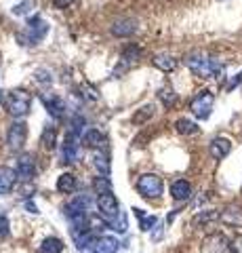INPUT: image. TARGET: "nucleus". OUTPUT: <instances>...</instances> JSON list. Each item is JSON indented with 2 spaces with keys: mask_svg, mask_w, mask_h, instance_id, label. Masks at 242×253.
<instances>
[{
  "mask_svg": "<svg viewBox=\"0 0 242 253\" xmlns=\"http://www.w3.org/2000/svg\"><path fill=\"white\" fill-rule=\"evenodd\" d=\"M97 207L101 211V215L105 217H116L120 213V207H118V201H116L114 192H105V194H97Z\"/></svg>",
  "mask_w": 242,
  "mask_h": 253,
  "instance_id": "12",
  "label": "nucleus"
},
{
  "mask_svg": "<svg viewBox=\"0 0 242 253\" xmlns=\"http://www.w3.org/2000/svg\"><path fill=\"white\" fill-rule=\"evenodd\" d=\"M9 228H11V224H9V217L0 213V239H4V236L9 234Z\"/></svg>",
  "mask_w": 242,
  "mask_h": 253,
  "instance_id": "31",
  "label": "nucleus"
},
{
  "mask_svg": "<svg viewBox=\"0 0 242 253\" xmlns=\"http://www.w3.org/2000/svg\"><path fill=\"white\" fill-rule=\"evenodd\" d=\"M82 141H84L87 146H91V148H104L105 135H104V131H99L97 126H93V129H89L87 133H84Z\"/></svg>",
  "mask_w": 242,
  "mask_h": 253,
  "instance_id": "20",
  "label": "nucleus"
},
{
  "mask_svg": "<svg viewBox=\"0 0 242 253\" xmlns=\"http://www.w3.org/2000/svg\"><path fill=\"white\" fill-rule=\"evenodd\" d=\"M221 219L225 221V224L242 226V207H238V205H230V207L221 213Z\"/></svg>",
  "mask_w": 242,
  "mask_h": 253,
  "instance_id": "22",
  "label": "nucleus"
},
{
  "mask_svg": "<svg viewBox=\"0 0 242 253\" xmlns=\"http://www.w3.org/2000/svg\"><path fill=\"white\" fill-rule=\"evenodd\" d=\"M185 66L190 68V72L198 78H217L223 72V63L215 57L202 53H192L185 57Z\"/></svg>",
  "mask_w": 242,
  "mask_h": 253,
  "instance_id": "1",
  "label": "nucleus"
},
{
  "mask_svg": "<svg viewBox=\"0 0 242 253\" xmlns=\"http://www.w3.org/2000/svg\"><path fill=\"white\" fill-rule=\"evenodd\" d=\"M28 6H32V4H30V2H21V4H17V6H15V9H13V13H15V15H23V13L28 11Z\"/></svg>",
  "mask_w": 242,
  "mask_h": 253,
  "instance_id": "34",
  "label": "nucleus"
},
{
  "mask_svg": "<svg viewBox=\"0 0 242 253\" xmlns=\"http://www.w3.org/2000/svg\"><path fill=\"white\" fill-rule=\"evenodd\" d=\"M135 190L147 201H154V199H160L162 192H165V184L162 179L156 175V173H143L139 175L135 181Z\"/></svg>",
  "mask_w": 242,
  "mask_h": 253,
  "instance_id": "3",
  "label": "nucleus"
},
{
  "mask_svg": "<svg viewBox=\"0 0 242 253\" xmlns=\"http://www.w3.org/2000/svg\"><path fill=\"white\" fill-rule=\"evenodd\" d=\"M175 129H177V133H181V135H196L200 131V126L194 121H190V118H179L175 123Z\"/></svg>",
  "mask_w": 242,
  "mask_h": 253,
  "instance_id": "24",
  "label": "nucleus"
},
{
  "mask_svg": "<svg viewBox=\"0 0 242 253\" xmlns=\"http://www.w3.org/2000/svg\"><path fill=\"white\" fill-rule=\"evenodd\" d=\"M40 144H42L44 150H55V146H57V126H53V125L46 126V129L42 131Z\"/></svg>",
  "mask_w": 242,
  "mask_h": 253,
  "instance_id": "23",
  "label": "nucleus"
},
{
  "mask_svg": "<svg viewBox=\"0 0 242 253\" xmlns=\"http://www.w3.org/2000/svg\"><path fill=\"white\" fill-rule=\"evenodd\" d=\"M40 99H42V104H44V108H46V112L51 114V118H55V121L64 118V114H66V101L61 99L59 95L42 93Z\"/></svg>",
  "mask_w": 242,
  "mask_h": 253,
  "instance_id": "10",
  "label": "nucleus"
},
{
  "mask_svg": "<svg viewBox=\"0 0 242 253\" xmlns=\"http://www.w3.org/2000/svg\"><path fill=\"white\" fill-rule=\"evenodd\" d=\"M135 30H137V26L133 19H118L116 23H112V34L118 38H127L131 34H135Z\"/></svg>",
  "mask_w": 242,
  "mask_h": 253,
  "instance_id": "19",
  "label": "nucleus"
},
{
  "mask_svg": "<svg viewBox=\"0 0 242 253\" xmlns=\"http://www.w3.org/2000/svg\"><path fill=\"white\" fill-rule=\"evenodd\" d=\"M82 158V146L74 135H68V139L64 141V148H61V161L68 165H74Z\"/></svg>",
  "mask_w": 242,
  "mask_h": 253,
  "instance_id": "9",
  "label": "nucleus"
},
{
  "mask_svg": "<svg viewBox=\"0 0 242 253\" xmlns=\"http://www.w3.org/2000/svg\"><path fill=\"white\" fill-rule=\"evenodd\" d=\"M154 116V104H145V106H141L137 110L135 114H133V118L131 121L135 123V125H143V123H147L150 118Z\"/></svg>",
  "mask_w": 242,
  "mask_h": 253,
  "instance_id": "27",
  "label": "nucleus"
},
{
  "mask_svg": "<svg viewBox=\"0 0 242 253\" xmlns=\"http://www.w3.org/2000/svg\"><path fill=\"white\" fill-rule=\"evenodd\" d=\"M17 175L21 181H32L36 177V161L32 154H21L17 158Z\"/></svg>",
  "mask_w": 242,
  "mask_h": 253,
  "instance_id": "11",
  "label": "nucleus"
},
{
  "mask_svg": "<svg viewBox=\"0 0 242 253\" xmlns=\"http://www.w3.org/2000/svg\"><path fill=\"white\" fill-rule=\"evenodd\" d=\"M158 99L165 104V108H173L175 104H177V93L173 91V86H169V84H165V86H160L158 89Z\"/></svg>",
  "mask_w": 242,
  "mask_h": 253,
  "instance_id": "25",
  "label": "nucleus"
},
{
  "mask_svg": "<svg viewBox=\"0 0 242 253\" xmlns=\"http://www.w3.org/2000/svg\"><path fill=\"white\" fill-rule=\"evenodd\" d=\"M4 108L13 118H23L26 114H30V108H32V95L23 89H15L6 97Z\"/></svg>",
  "mask_w": 242,
  "mask_h": 253,
  "instance_id": "4",
  "label": "nucleus"
},
{
  "mask_svg": "<svg viewBox=\"0 0 242 253\" xmlns=\"http://www.w3.org/2000/svg\"><path fill=\"white\" fill-rule=\"evenodd\" d=\"M17 169L11 167H0V194H9L11 190L17 186Z\"/></svg>",
  "mask_w": 242,
  "mask_h": 253,
  "instance_id": "15",
  "label": "nucleus"
},
{
  "mask_svg": "<svg viewBox=\"0 0 242 253\" xmlns=\"http://www.w3.org/2000/svg\"><path fill=\"white\" fill-rule=\"evenodd\" d=\"M46 32H49V23H46L40 15H34V17H30L26 30L17 34V41L21 44H26V46L28 44L34 46V44H38L46 36Z\"/></svg>",
  "mask_w": 242,
  "mask_h": 253,
  "instance_id": "2",
  "label": "nucleus"
},
{
  "mask_svg": "<svg viewBox=\"0 0 242 253\" xmlns=\"http://www.w3.org/2000/svg\"><path fill=\"white\" fill-rule=\"evenodd\" d=\"M213 106H215V95L210 93L208 89H202L198 91L194 97L190 99V110L192 114L198 118V121H207L213 112Z\"/></svg>",
  "mask_w": 242,
  "mask_h": 253,
  "instance_id": "5",
  "label": "nucleus"
},
{
  "mask_svg": "<svg viewBox=\"0 0 242 253\" xmlns=\"http://www.w3.org/2000/svg\"><path fill=\"white\" fill-rule=\"evenodd\" d=\"M230 152H232V141L228 137H215L208 144V154L213 156L215 161H223Z\"/></svg>",
  "mask_w": 242,
  "mask_h": 253,
  "instance_id": "14",
  "label": "nucleus"
},
{
  "mask_svg": "<svg viewBox=\"0 0 242 253\" xmlns=\"http://www.w3.org/2000/svg\"><path fill=\"white\" fill-rule=\"evenodd\" d=\"M93 188H95L97 194H105V192H112V181L107 175H101V177H95L93 181Z\"/></svg>",
  "mask_w": 242,
  "mask_h": 253,
  "instance_id": "28",
  "label": "nucleus"
},
{
  "mask_svg": "<svg viewBox=\"0 0 242 253\" xmlns=\"http://www.w3.org/2000/svg\"><path fill=\"white\" fill-rule=\"evenodd\" d=\"M26 137H28L26 123L15 121V123H11L9 131H6V146H9V150H13V152H19V150H23V146H26Z\"/></svg>",
  "mask_w": 242,
  "mask_h": 253,
  "instance_id": "6",
  "label": "nucleus"
},
{
  "mask_svg": "<svg viewBox=\"0 0 242 253\" xmlns=\"http://www.w3.org/2000/svg\"><path fill=\"white\" fill-rule=\"evenodd\" d=\"M36 83H40V84H51L53 83V78H51V72H46V70H38L36 72Z\"/></svg>",
  "mask_w": 242,
  "mask_h": 253,
  "instance_id": "30",
  "label": "nucleus"
},
{
  "mask_svg": "<svg viewBox=\"0 0 242 253\" xmlns=\"http://www.w3.org/2000/svg\"><path fill=\"white\" fill-rule=\"evenodd\" d=\"M93 165H95V169L101 175H110V154H107L105 148L93 152Z\"/></svg>",
  "mask_w": 242,
  "mask_h": 253,
  "instance_id": "17",
  "label": "nucleus"
},
{
  "mask_svg": "<svg viewBox=\"0 0 242 253\" xmlns=\"http://www.w3.org/2000/svg\"><path fill=\"white\" fill-rule=\"evenodd\" d=\"M202 253H232V243L223 234H210L202 243Z\"/></svg>",
  "mask_w": 242,
  "mask_h": 253,
  "instance_id": "8",
  "label": "nucleus"
},
{
  "mask_svg": "<svg viewBox=\"0 0 242 253\" xmlns=\"http://www.w3.org/2000/svg\"><path fill=\"white\" fill-rule=\"evenodd\" d=\"M64 251V241L57 236H46L38 247V253H61Z\"/></svg>",
  "mask_w": 242,
  "mask_h": 253,
  "instance_id": "21",
  "label": "nucleus"
},
{
  "mask_svg": "<svg viewBox=\"0 0 242 253\" xmlns=\"http://www.w3.org/2000/svg\"><path fill=\"white\" fill-rule=\"evenodd\" d=\"M152 63H154V68H158L160 72H173V70L177 68V59L173 57V55H169V53H158V55H154L152 57Z\"/></svg>",
  "mask_w": 242,
  "mask_h": 253,
  "instance_id": "16",
  "label": "nucleus"
},
{
  "mask_svg": "<svg viewBox=\"0 0 242 253\" xmlns=\"http://www.w3.org/2000/svg\"><path fill=\"white\" fill-rule=\"evenodd\" d=\"M6 97H9V93L0 89V106H6Z\"/></svg>",
  "mask_w": 242,
  "mask_h": 253,
  "instance_id": "36",
  "label": "nucleus"
},
{
  "mask_svg": "<svg viewBox=\"0 0 242 253\" xmlns=\"http://www.w3.org/2000/svg\"><path fill=\"white\" fill-rule=\"evenodd\" d=\"M139 57H141V49H139L137 44L124 46L122 53H120L118 66H116V70H114V74H118V76H120V74H124V72H129V70L139 61Z\"/></svg>",
  "mask_w": 242,
  "mask_h": 253,
  "instance_id": "7",
  "label": "nucleus"
},
{
  "mask_svg": "<svg viewBox=\"0 0 242 253\" xmlns=\"http://www.w3.org/2000/svg\"><path fill=\"white\" fill-rule=\"evenodd\" d=\"M171 196L177 203H187L192 199V184L187 179H175L171 184Z\"/></svg>",
  "mask_w": 242,
  "mask_h": 253,
  "instance_id": "13",
  "label": "nucleus"
},
{
  "mask_svg": "<svg viewBox=\"0 0 242 253\" xmlns=\"http://www.w3.org/2000/svg\"><path fill=\"white\" fill-rule=\"evenodd\" d=\"M221 217V213L219 211H215V209H207V211H200L196 217H194V226H207L210 224V221H217Z\"/></svg>",
  "mask_w": 242,
  "mask_h": 253,
  "instance_id": "26",
  "label": "nucleus"
},
{
  "mask_svg": "<svg viewBox=\"0 0 242 253\" xmlns=\"http://www.w3.org/2000/svg\"><path fill=\"white\" fill-rule=\"evenodd\" d=\"M240 81H242V74H238V76H234L232 81H230V84H228V91H232L234 86H238L240 84Z\"/></svg>",
  "mask_w": 242,
  "mask_h": 253,
  "instance_id": "35",
  "label": "nucleus"
},
{
  "mask_svg": "<svg viewBox=\"0 0 242 253\" xmlns=\"http://www.w3.org/2000/svg\"><path fill=\"white\" fill-rule=\"evenodd\" d=\"M232 253H242V234L234 239V243H232Z\"/></svg>",
  "mask_w": 242,
  "mask_h": 253,
  "instance_id": "32",
  "label": "nucleus"
},
{
  "mask_svg": "<svg viewBox=\"0 0 242 253\" xmlns=\"http://www.w3.org/2000/svg\"><path fill=\"white\" fill-rule=\"evenodd\" d=\"M107 228H112V230H116V232H127V215L120 211L116 217H112L110 219V224H107Z\"/></svg>",
  "mask_w": 242,
  "mask_h": 253,
  "instance_id": "29",
  "label": "nucleus"
},
{
  "mask_svg": "<svg viewBox=\"0 0 242 253\" xmlns=\"http://www.w3.org/2000/svg\"><path fill=\"white\" fill-rule=\"evenodd\" d=\"M78 188V179L74 173H61L57 177V190L61 194H74Z\"/></svg>",
  "mask_w": 242,
  "mask_h": 253,
  "instance_id": "18",
  "label": "nucleus"
},
{
  "mask_svg": "<svg viewBox=\"0 0 242 253\" xmlns=\"http://www.w3.org/2000/svg\"><path fill=\"white\" fill-rule=\"evenodd\" d=\"M74 0H53V4H55V9H68L69 4H72Z\"/></svg>",
  "mask_w": 242,
  "mask_h": 253,
  "instance_id": "33",
  "label": "nucleus"
}]
</instances>
